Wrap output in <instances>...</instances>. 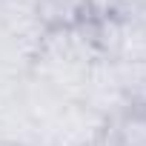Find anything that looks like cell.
I'll return each mask as SVG.
<instances>
[{"label": "cell", "mask_w": 146, "mask_h": 146, "mask_svg": "<svg viewBox=\"0 0 146 146\" xmlns=\"http://www.w3.org/2000/svg\"><path fill=\"white\" fill-rule=\"evenodd\" d=\"M92 146H117V143H115V137H112V129H109V135H106V137H100V140H95Z\"/></svg>", "instance_id": "obj_4"}, {"label": "cell", "mask_w": 146, "mask_h": 146, "mask_svg": "<svg viewBox=\"0 0 146 146\" xmlns=\"http://www.w3.org/2000/svg\"><path fill=\"white\" fill-rule=\"evenodd\" d=\"M143 3H146V0H143Z\"/></svg>", "instance_id": "obj_5"}, {"label": "cell", "mask_w": 146, "mask_h": 146, "mask_svg": "<svg viewBox=\"0 0 146 146\" xmlns=\"http://www.w3.org/2000/svg\"><path fill=\"white\" fill-rule=\"evenodd\" d=\"M112 137L117 146H146V106H129L112 123Z\"/></svg>", "instance_id": "obj_3"}, {"label": "cell", "mask_w": 146, "mask_h": 146, "mask_svg": "<svg viewBox=\"0 0 146 146\" xmlns=\"http://www.w3.org/2000/svg\"><path fill=\"white\" fill-rule=\"evenodd\" d=\"M112 120L83 100H66L43 132L46 146H92L106 137Z\"/></svg>", "instance_id": "obj_1"}, {"label": "cell", "mask_w": 146, "mask_h": 146, "mask_svg": "<svg viewBox=\"0 0 146 146\" xmlns=\"http://www.w3.org/2000/svg\"><path fill=\"white\" fill-rule=\"evenodd\" d=\"M115 80L129 106H146V60H112Z\"/></svg>", "instance_id": "obj_2"}]
</instances>
